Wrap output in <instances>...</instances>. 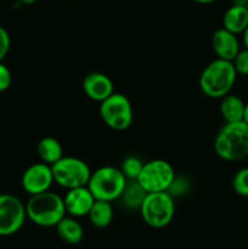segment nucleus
<instances>
[{"instance_id":"obj_7","label":"nucleus","mask_w":248,"mask_h":249,"mask_svg":"<svg viewBox=\"0 0 248 249\" xmlns=\"http://www.w3.org/2000/svg\"><path fill=\"white\" fill-rule=\"evenodd\" d=\"M51 170L53 181L67 190L87 186L91 175L89 165L77 157H62L51 165Z\"/></svg>"},{"instance_id":"obj_9","label":"nucleus","mask_w":248,"mask_h":249,"mask_svg":"<svg viewBox=\"0 0 248 249\" xmlns=\"http://www.w3.org/2000/svg\"><path fill=\"white\" fill-rule=\"evenodd\" d=\"M26 204L10 194L0 195V236H10L21 230L26 221Z\"/></svg>"},{"instance_id":"obj_18","label":"nucleus","mask_w":248,"mask_h":249,"mask_svg":"<svg viewBox=\"0 0 248 249\" xmlns=\"http://www.w3.org/2000/svg\"><path fill=\"white\" fill-rule=\"evenodd\" d=\"M89 220L95 228L97 229H105L112 223L113 219V208L111 206V202L107 201H96L92 204L91 209H90Z\"/></svg>"},{"instance_id":"obj_24","label":"nucleus","mask_w":248,"mask_h":249,"mask_svg":"<svg viewBox=\"0 0 248 249\" xmlns=\"http://www.w3.org/2000/svg\"><path fill=\"white\" fill-rule=\"evenodd\" d=\"M12 82V75L9 68L0 62V92L5 91L10 88Z\"/></svg>"},{"instance_id":"obj_5","label":"nucleus","mask_w":248,"mask_h":249,"mask_svg":"<svg viewBox=\"0 0 248 249\" xmlns=\"http://www.w3.org/2000/svg\"><path fill=\"white\" fill-rule=\"evenodd\" d=\"M141 216L148 226L163 229L173 221L175 214V202L168 191L151 192L146 195L140 207Z\"/></svg>"},{"instance_id":"obj_21","label":"nucleus","mask_w":248,"mask_h":249,"mask_svg":"<svg viewBox=\"0 0 248 249\" xmlns=\"http://www.w3.org/2000/svg\"><path fill=\"white\" fill-rule=\"evenodd\" d=\"M232 189L238 196L248 197V167L242 168L233 175Z\"/></svg>"},{"instance_id":"obj_4","label":"nucleus","mask_w":248,"mask_h":249,"mask_svg":"<svg viewBox=\"0 0 248 249\" xmlns=\"http://www.w3.org/2000/svg\"><path fill=\"white\" fill-rule=\"evenodd\" d=\"M126 182L128 179L121 169L106 165L91 173L87 186L95 199L112 202L121 198Z\"/></svg>"},{"instance_id":"obj_16","label":"nucleus","mask_w":248,"mask_h":249,"mask_svg":"<svg viewBox=\"0 0 248 249\" xmlns=\"http://www.w3.org/2000/svg\"><path fill=\"white\" fill-rule=\"evenodd\" d=\"M55 228L61 240L70 245H77L84 237L82 225L73 216H65Z\"/></svg>"},{"instance_id":"obj_25","label":"nucleus","mask_w":248,"mask_h":249,"mask_svg":"<svg viewBox=\"0 0 248 249\" xmlns=\"http://www.w3.org/2000/svg\"><path fill=\"white\" fill-rule=\"evenodd\" d=\"M242 38H243V44H245L246 49H248V27L245 29V32L242 33Z\"/></svg>"},{"instance_id":"obj_13","label":"nucleus","mask_w":248,"mask_h":249,"mask_svg":"<svg viewBox=\"0 0 248 249\" xmlns=\"http://www.w3.org/2000/svg\"><path fill=\"white\" fill-rule=\"evenodd\" d=\"M212 46L218 56V58L232 61L238 53L240 49V41L237 36L231 33L230 31L223 28L216 29L212 36Z\"/></svg>"},{"instance_id":"obj_26","label":"nucleus","mask_w":248,"mask_h":249,"mask_svg":"<svg viewBox=\"0 0 248 249\" xmlns=\"http://www.w3.org/2000/svg\"><path fill=\"white\" fill-rule=\"evenodd\" d=\"M243 122L248 124V102L245 106V114H243Z\"/></svg>"},{"instance_id":"obj_10","label":"nucleus","mask_w":248,"mask_h":249,"mask_svg":"<svg viewBox=\"0 0 248 249\" xmlns=\"http://www.w3.org/2000/svg\"><path fill=\"white\" fill-rule=\"evenodd\" d=\"M53 175L51 170V165L46 163H35L24 170L22 175L21 184L24 191L28 195L41 194V192L49 191L53 185Z\"/></svg>"},{"instance_id":"obj_27","label":"nucleus","mask_w":248,"mask_h":249,"mask_svg":"<svg viewBox=\"0 0 248 249\" xmlns=\"http://www.w3.org/2000/svg\"><path fill=\"white\" fill-rule=\"evenodd\" d=\"M194 1L198 2V4H211V2L215 1V0H194Z\"/></svg>"},{"instance_id":"obj_11","label":"nucleus","mask_w":248,"mask_h":249,"mask_svg":"<svg viewBox=\"0 0 248 249\" xmlns=\"http://www.w3.org/2000/svg\"><path fill=\"white\" fill-rule=\"evenodd\" d=\"M96 199L94 198L88 186L67 190V194L63 197L66 213L73 218L88 215Z\"/></svg>"},{"instance_id":"obj_12","label":"nucleus","mask_w":248,"mask_h":249,"mask_svg":"<svg viewBox=\"0 0 248 249\" xmlns=\"http://www.w3.org/2000/svg\"><path fill=\"white\" fill-rule=\"evenodd\" d=\"M82 85L85 95L94 101L102 102L114 92L111 78L100 72H91L85 75Z\"/></svg>"},{"instance_id":"obj_14","label":"nucleus","mask_w":248,"mask_h":249,"mask_svg":"<svg viewBox=\"0 0 248 249\" xmlns=\"http://www.w3.org/2000/svg\"><path fill=\"white\" fill-rule=\"evenodd\" d=\"M224 28L233 34H242L248 27V9L245 5H236L229 7L223 17Z\"/></svg>"},{"instance_id":"obj_3","label":"nucleus","mask_w":248,"mask_h":249,"mask_svg":"<svg viewBox=\"0 0 248 249\" xmlns=\"http://www.w3.org/2000/svg\"><path fill=\"white\" fill-rule=\"evenodd\" d=\"M27 218L41 228L56 226L66 216L62 197L53 192L45 191L33 195L26 204Z\"/></svg>"},{"instance_id":"obj_29","label":"nucleus","mask_w":248,"mask_h":249,"mask_svg":"<svg viewBox=\"0 0 248 249\" xmlns=\"http://www.w3.org/2000/svg\"><path fill=\"white\" fill-rule=\"evenodd\" d=\"M246 6H247V9H248V0H247V4H246Z\"/></svg>"},{"instance_id":"obj_23","label":"nucleus","mask_w":248,"mask_h":249,"mask_svg":"<svg viewBox=\"0 0 248 249\" xmlns=\"http://www.w3.org/2000/svg\"><path fill=\"white\" fill-rule=\"evenodd\" d=\"M10 45H11V39H10L9 33L4 27L0 26V62L9 53Z\"/></svg>"},{"instance_id":"obj_2","label":"nucleus","mask_w":248,"mask_h":249,"mask_svg":"<svg viewBox=\"0 0 248 249\" xmlns=\"http://www.w3.org/2000/svg\"><path fill=\"white\" fill-rule=\"evenodd\" d=\"M237 73L232 61L216 58L204 67L199 77V88L206 96L221 99L235 85Z\"/></svg>"},{"instance_id":"obj_1","label":"nucleus","mask_w":248,"mask_h":249,"mask_svg":"<svg viewBox=\"0 0 248 249\" xmlns=\"http://www.w3.org/2000/svg\"><path fill=\"white\" fill-rule=\"evenodd\" d=\"M214 151L219 158L228 162L248 157V124L243 121L224 124L214 140Z\"/></svg>"},{"instance_id":"obj_15","label":"nucleus","mask_w":248,"mask_h":249,"mask_svg":"<svg viewBox=\"0 0 248 249\" xmlns=\"http://www.w3.org/2000/svg\"><path fill=\"white\" fill-rule=\"evenodd\" d=\"M246 104L237 95L228 94L221 97L220 101V114L225 123H236L243 121Z\"/></svg>"},{"instance_id":"obj_6","label":"nucleus","mask_w":248,"mask_h":249,"mask_svg":"<svg viewBox=\"0 0 248 249\" xmlns=\"http://www.w3.org/2000/svg\"><path fill=\"white\" fill-rule=\"evenodd\" d=\"M100 104V116L108 128L123 131L133 124V106L125 95L113 92Z\"/></svg>"},{"instance_id":"obj_28","label":"nucleus","mask_w":248,"mask_h":249,"mask_svg":"<svg viewBox=\"0 0 248 249\" xmlns=\"http://www.w3.org/2000/svg\"><path fill=\"white\" fill-rule=\"evenodd\" d=\"M35 1L36 0H21V2H23V4H26V5H32V4H34Z\"/></svg>"},{"instance_id":"obj_8","label":"nucleus","mask_w":248,"mask_h":249,"mask_svg":"<svg viewBox=\"0 0 248 249\" xmlns=\"http://www.w3.org/2000/svg\"><path fill=\"white\" fill-rule=\"evenodd\" d=\"M175 179L174 168L164 160H152L143 163L136 181L147 194L168 191Z\"/></svg>"},{"instance_id":"obj_17","label":"nucleus","mask_w":248,"mask_h":249,"mask_svg":"<svg viewBox=\"0 0 248 249\" xmlns=\"http://www.w3.org/2000/svg\"><path fill=\"white\" fill-rule=\"evenodd\" d=\"M36 152L41 162L49 165H53L63 157V150L60 141L53 136H46L41 139L36 145Z\"/></svg>"},{"instance_id":"obj_20","label":"nucleus","mask_w":248,"mask_h":249,"mask_svg":"<svg viewBox=\"0 0 248 249\" xmlns=\"http://www.w3.org/2000/svg\"><path fill=\"white\" fill-rule=\"evenodd\" d=\"M143 163L142 160H139L138 157H134V156H130V157H126L125 160L122 163L121 170L123 172L124 177L129 180H136L140 175L141 170H142Z\"/></svg>"},{"instance_id":"obj_22","label":"nucleus","mask_w":248,"mask_h":249,"mask_svg":"<svg viewBox=\"0 0 248 249\" xmlns=\"http://www.w3.org/2000/svg\"><path fill=\"white\" fill-rule=\"evenodd\" d=\"M236 73L241 75H248V49L238 51L236 57L232 60Z\"/></svg>"},{"instance_id":"obj_19","label":"nucleus","mask_w":248,"mask_h":249,"mask_svg":"<svg viewBox=\"0 0 248 249\" xmlns=\"http://www.w3.org/2000/svg\"><path fill=\"white\" fill-rule=\"evenodd\" d=\"M146 195H147V192L142 189V186L136 180H131L130 182H126L121 198L126 208L140 209Z\"/></svg>"}]
</instances>
